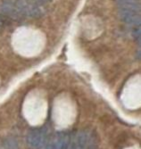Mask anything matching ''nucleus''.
Returning a JSON list of instances; mask_svg holds the SVG:
<instances>
[{
	"mask_svg": "<svg viewBox=\"0 0 141 149\" xmlns=\"http://www.w3.org/2000/svg\"><path fill=\"white\" fill-rule=\"evenodd\" d=\"M133 36L136 38V40L138 42V44L140 43V28L138 27V29H135L134 32H133Z\"/></svg>",
	"mask_w": 141,
	"mask_h": 149,
	"instance_id": "nucleus-8",
	"label": "nucleus"
},
{
	"mask_svg": "<svg viewBox=\"0 0 141 149\" xmlns=\"http://www.w3.org/2000/svg\"><path fill=\"white\" fill-rule=\"evenodd\" d=\"M3 28H4V20L0 16V31L3 30Z\"/></svg>",
	"mask_w": 141,
	"mask_h": 149,
	"instance_id": "nucleus-9",
	"label": "nucleus"
},
{
	"mask_svg": "<svg viewBox=\"0 0 141 149\" xmlns=\"http://www.w3.org/2000/svg\"><path fill=\"white\" fill-rule=\"evenodd\" d=\"M1 149H19L18 143L13 138H6L1 142Z\"/></svg>",
	"mask_w": 141,
	"mask_h": 149,
	"instance_id": "nucleus-6",
	"label": "nucleus"
},
{
	"mask_svg": "<svg viewBox=\"0 0 141 149\" xmlns=\"http://www.w3.org/2000/svg\"><path fill=\"white\" fill-rule=\"evenodd\" d=\"M89 149H96L95 147H91V148H89Z\"/></svg>",
	"mask_w": 141,
	"mask_h": 149,
	"instance_id": "nucleus-10",
	"label": "nucleus"
},
{
	"mask_svg": "<svg viewBox=\"0 0 141 149\" xmlns=\"http://www.w3.org/2000/svg\"><path fill=\"white\" fill-rule=\"evenodd\" d=\"M47 135V130L44 128L33 129L27 135V143L31 148L38 149L46 143Z\"/></svg>",
	"mask_w": 141,
	"mask_h": 149,
	"instance_id": "nucleus-1",
	"label": "nucleus"
},
{
	"mask_svg": "<svg viewBox=\"0 0 141 149\" xmlns=\"http://www.w3.org/2000/svg\"><path fill=\"white\" fill-rule=\"evenodd\" d=\"M120 16L122 22H124L127 24L134 25V26L140 25V22H141L140 12L120 8Z\"/></svg>",
	"mask_w": 141,
	"mask_h": 149,
	"instance_id": "nucleus-3",
	"label": "nucleus"
},
{
	"mask_svg": "<svg viewBox=\"0 0 141 149\" xmlns=\"http://www.w3.org/2000/svg\"><path fill=\"white\" fill-rule=\"evenodd\" d=\"M119 6L128 5V4H139V0H117Z\"/></svg>",
	"mask_w": 141,
	"mask_h": 149,
	"instance_id": "nucleus-7",
	"label": "nucleus"
},
{
	"mask_svg": "<svg viewBox=\"0 0 141 149\" xmlns=\"http://www.w3.org/2000/svg\"><path fill=\"white\" fill-rule=\"evenodd\" d=\"M90 138L88 132L80 131L75 136L70 149H88Z\"/></svg>",
	"mask_w": 141,
	"mask_h": 149,
	"instance_id": "nucleus-4",
	"label": "nucleus"
},
{
	"mask_svg": "<svg viewBox=\"0 0 141 149\" xmlns=\"http://www.w3.org/2000/svg\"><path fill=\"white\" fill-rule=\"evenodd\" d=\"M1 11L5 15H7L13 18H17L19 15H21L19 11L16 8L15 4L11 1V0H5L1 6Z\"/></svg>",
	"mask_w": 141,
	"mask_h": 149,
	"instance_id": "nucleus-5",
	"label": "nucleus"
},
{
	"mask_svg": "<svg viewBox=\"0 0 141 149\" xmlns=\"http://www.w3.org/2000/svg\"><path fill=\"white\" fill-rule=\"evenodd\" d=\"M70 143L68 134L59 132L54 134L47 142L45 149H67Z\"/></svg>",
	"mask_w": 141,
	"mask_h": 149,
	"instance_id": "nucleus-2",
	"label": "nucleus"
}]
</instances>
